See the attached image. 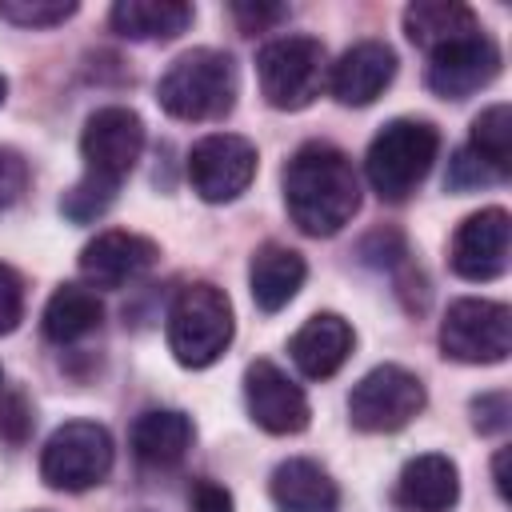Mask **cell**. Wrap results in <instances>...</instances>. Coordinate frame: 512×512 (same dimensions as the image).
<instances>
[{"instance_id": "obj_31", "label": "cell", "mask_w": 512, "mask_h": 512, "mask_svg": "<svg viewBox=\"0 0 512 512\" xmlns=\"http://www.w3.org/2000/svg\"><path fill=\"white\" fill-rule=\"evenodd\" d=\"M192 512H232V492L216 480H196L188 492Z\"/></svg>"}, {"instance_id": "obj_16", "label": "cell", "mask_w": 512, "mask_h": 512, "mask_svg": "<svg viewBox=\"0 0 512 512\" xmlns=\"http://www.w3.org/2000/svg\"><path fill=\"white\" fill-rule=\"evenodd\" d=\"M352 344H356V332H352V324L344 316L316 312L296 328V336L288 340V352H292V364L308 380H328L352 356Z\"/></svg>"}, {"instance_id": "obj_7", "label": "cell", "mask_w": 512, "mask_h": 512, "mask_svg": "<svg viewBox=\"0 0 512 512\" xmlns=\"http://www.w3.org/2000/svg\"><path fill=\"white\" fill-rule=\"evenodd\" d=\"M116 448L104 424L96 420H68L60 424L44 452H40V476L48 488L60 492H88L112 472Z\"/></svg>"}, {"instance_id": "obj_23", "label": "cell", "mask_w": 512, "mask_h": 512, "mask_svg": "<svg viewBox=\"0 0 512 512\" xmlns=\"http://www.w3.org/2000/svg\"><path fill=\"white\" fill-rule=\"evenodd\" d=\"M100 320H104V308H100V296L92 288H84V284H60L48 296V304H44L40 328H44V336L52 344L64 348V344H76L88 332H96Z\"/></svg>"}, {"instance_id": "obj_28", "label": "cell", "mask_w": 512, "mask_h": 512, "mask_svg": "<svg viewBox=\"0 0 512 512\" xmlns=\"http://www.w3.org/2000/svg\"><path fill=\"white\" fill-rule=\"evenodd\" d=\"M508 416H512V400L508 392H484L472 400V428L492 436V432H504L508 428Z\"/></svg>"}, {"instance_id": "obj_2", "label": "cell", "mask_w": 512, "mask_h": 512, "mask_svg": "<svg viewBox=\"0 0 512 512\" xmlns=\"http://www.w3.org/2000/svg\"><path fill=\"white\" fill-rule=\"evenodd\" d=\"M284 204L304 236H336L360 208V176L340 148L308 140L284 168Z\"/></svg>"}, {"instance_id": "obj_11", "label": "cell", "mask_w": 512, "mask_h": 512, "mask_svg": "<svg viewBox=\"0 0 512 512\" xmlns=\"http://www.w3.org/2000/svg\"><path fill=\"white\" fill-rule=\"evenodd\" d=\"M244 404H248V416L272 432V436H296L308 428V396L304 388L280 372L272 360H252L248 372H244Z\"/></svg>"}, {"instance_id": "obj_19", "label": "cell", "mask_w": 512, "mask_h": 512, "mask_svg": "<svg viewBox=\"0 0 512 512\" xmlns=\"http://www.w3.org/2000/svg\"><path fill=\"white\" fill-rule=\"evenodd\" d=\"M268 492L280 512H336V504H340L336 480L316 460H304V456L276 464Z\"/></svg>"}, {"instance_id": "obj_29", "label": "cell", "mask_w": 512, "mask_h": 512, "mask_svg": "<svg viewBox=\"0 0 512 512\" xmlns=\"http://www.w3.org/2000/svg\"><path fill=\"white\" fill-rule=\"evenodd\" d=\"M20 316H24V284L8 264H0V336L12 332Z\"/></svg>"}, {"instance_id": "obj_12", "label": "cell", "mask_w": 512, "mask_h": 512, "mask_svg": "<svg viewBox=\"0 0 512 512\" xmlns=\"http://www.w3.org/2000/svg\"><path fill=\"white\" fill-rule=\"evenodd\" d=\"M512 248V220L504 208H480L472 212L456 232L448 248V264L460 280H496L508 268Z\"/></svg>"}, {"instance_id": "obj_8", "label": "cell", "mask_w": 512, "mask_h": 512, "mask_svg": "<svg viewBox=\"0 0 512 512\" xmlns=\"http://www.w3.org/2000/svg\"><path fill=\"white\" fill-rule=\"evenodd\" d=\"M440 348L460 364H500L512 352V312L500 300L464 296L440 320Z\"/></svg>"}, {"instance_id": "obj_9", "label": "cell", "mask_w": 512, "mask_h": 512, "mask_svg": "<svg viewBox=\"0 0 512 512\" xmlns=\"http://www.w3.org/2000/svg\"><path fill=\"white\" fill-rule=\"evenodd\" d=\"M424 384L400 364H380L348 396V416L360 432H400L424 412Z\"/></svg>"}, {"instance_id": "obj_24", "label": "cell", "mask_w": 512, "mask_h": 512, "mask_svg": "<svg viewBox=\"0 0 512 512\" xmlns=\"http://www.w3.org/2000/svg\"><path fill=\"white\" fill-rule=\"evenodd\" d=\"M468 152H476L484 164H492L500 176L512 172V108L508 104H492L472 120V136H468Z\"/></svg>"}, {"instance_id": "obj_21", "label": "cell", "mask_w": 512, "mask_h": 512, "mask_svg": "<svg viewBox=\"0 0 512 512\" xmlns=\"http://www.w3.org/2000/svg\"><path fill=\"white\" fill-rule=\"evenodd\" d=\"M196 8L184 0H120L108 20L124 40H176L188 32Z\"/></svg>"}, {"instance_id": "obj_33", "label": "cell", "mask_w": 512, "mask_h": 512, "mask_svg": "<svg viewBox=\"0 0 512 512\" xmlns=\"http://www.w3.org/2000/svg\"><path fill=\"white\" fill-rule=\"evenodd\" d=\"M4 96H8V80L0 76V104H4Z\"/></svg>"}, {"instance_id": "obj_18", "label": "cell", "mask_w": 512, "mask_h": 512, "mask_svg": "<svg viewBox=\"0 0 512 512\" xmlns=\"http://www.w3.org/2000/svg\"><path fill=\"white\" fill-rule=\"evenodd\" d=\"M308 276V264L300 252H292L288 244H260L252 252V264H248V288H252V300L260 312H280L284 304H292V296L300 292Z\"/></svg>"}, {"instance_id": "obj_10", "label": "cell", "mask_w": 512, "mask_h": 512, "mask_svg": "<svg viewBox=\"0 0 512 512\" xmlns=\"http://www.w3.org/2000/svg\"><path fill=\"white\" fill-rule=\"evenodd\" d=\"M256 144L236 136V132H208L192 144L188 152V180L192 192L208 204H228L236 200L252 176H256Z\"/></svg>"}, {"instance_id": "obj_1", "label": "cell", "mask_w": 512, "mask_h": 512, "mask_svg": "<svg viewBox=\"0 0 512 512\" xmlns=\"http://www.w3.org/2000/svg\"><path fill=\"white\" fill-rule=\"evenodd\" d=\"M140 152H144V120L124 104L96 108L80 136L84 176L72 184V192H64L60 212L76 224L104 216L108 204L116 200V188L136 168Z\"/></svg>"}, {"instance_id": "obj_6", "label": "cell", "mask_w": 512, "mask_h": 512, "mask_svg": "<svg viewBox=\"0 0 512 512\" xmlns=\"http://www.w3.org/2000/svg\"><path fill=\"white\" fill-rule=\"evenodd\" d=\"M256 76L272 108L300 112L328 84V52L316 36H276L256 52Z\"/></svg>"}, {"instance_id": "obj_17", "label": "cell", "mask_w": 512, "mask_h": 512, "mask_svg": "<svg viewBox=\"0 0 512 512\" xmlns=\"http://www.w3.org/2000/svg\"><path fill=\"white\" fill-rule=\"evenodd\" d=\"M456 496H460V472L440 452H424L408 460L396 480V504L404 512H448Z\"/></svg>"}, {"instance_id": "obj_22", "label": "cell", "mask_w": 512, "mask_h": 512, "mask_svg": "<svg viewBox=\"0 0 512 512\" xmlns=\"http://www.w3.org/2000/svg\"><path fill=\"white\" fill-rule=\"evenodd\" d=\"M404 32L416 48L436 52L460 36L480 32V20L468 4H456V0H416L404 8Z\"/></svg>"}, {"instance_id": "obj_3", "label": "cell", "mask_w": 512, "mask_h": 512, "mask_svg": "<svg viewBox=\"0 0 512 512\" xmlns=\"http://www.w3.org/2000/svg\"><path fill=\"white\" fill-rule=\"evenodd\" d=\"M240 92L236 60L220 48H192L168 64L156 84V100L176 120H220Z\"/></svg>"}, {"instance_id": "obj_13", "label": "cell", "mask_w": 512, "mask_h": 512, "mask_svg": "<svg viewBox=\"0 0 512 512\" xmlns=\"http://www.w3.org/2000/svg\"><path fill=\"white\" fill-rule=\"evenodd\" d=\"M500 72V48L492 36L472 32L436 52H428V88L444 100H464L488 88Z\"/></svg>"}, {"instance_id": "obj_27", "label": "cell", "mask_w": 512, "mask_h": 512, "mask_svg": "<svg viewBox=\"0 0 512 512\" xmlns=\"http://www.w3.org/2000/svg\"><path fill=\"white\" fill-rule=\"evenodd\" d=\"M28 180H32L28 160H24L16 148H0V216L24 200Z\"/></svg>"}, {"instance_id": "obj_14", "label": "cell", "mask_w": 512, "mask_h": 512, "mask_svg": "<svg viewBox=\"0 0 512 512\" xmlns=\"http://www.w3.org/2000/svg\"><path fill=\"white\" fill-rule=\"evenodd\" d=\"M156 260H160V248L148 236L108 228L84 244L80 276L88 280V288H124V284L140 280Z\"/></svg>"}, {"instance_id": "obj_4", "label": "cell", "mask_w": 512, "mask_h": 512, "mask_svg": "<svg viewBox=\"0 0 512 512\" xmlns=\"http://www.w3.org/2000/svg\"><path fill=\"white\" fill-rule=\"evenodd\" d=\"M232 304L228 296L208 284H184L172 304H168V348L176 356V364L184 368H208L224 356V348L232 344Z\"/></svg>"}, {"instance_id": "obj_25", "label": "cell", "mask_w": 512, "mask_h": 512, "mask_svg": "<svg viewBox=\"0 0 512 512\" xmlns=\"http://www.w3.org/2000/svg\"><path fill=\"white\" fill-rule=\"evenodd\" d=\"M0 16L16 28H56L76 16L72 0H0Z\"/></svg>"}, {"instance_id": "obj_32", "label": "cell", "mask_w": 512, "mask_h": 512, "mask_svg": "<svg viewBox=\"0 0 512 512\" xmlns=\"http://www.w3.org/2000/svg\"><path fill=\"white\" fill-rule=\"evenodd\" d=\"M504 464H508V448H500L496 460H492V476H496V492H500V500H508V476H504Z\"/></svg>"}, {"instance_id": "obj_20", "label": "cell", "mask_w": 512, "mask_h": 512, "mask_svg": "<svg viewBox=\"0 0 512 512\" xmlns=\"http://www.w3.org/2000/svg\"><path fill=\"white\" fill-rule=\"evenodd\" d=\"M192 420L176 408H152L132 424V452L148 468H172L192 448Z\"/></svg>"}, {"instance_id": "obj_15", "label": "cell", "mask_w": 512, "mask_h": 512, "mask_svg": "<svg viewBox=\"0 0 512 512\" xmlns=\"http://www.w3.org/2000/svg\"><path fill=\"white\" fill-rule=\"evenodd\" d=\"M392 76H396V52L384 40H360L328 68V88L340 104L364 108L392 84Z\"/></svg>"}, {"instance_id": "obj_26", "label": "cell", "mask_w": 512, "mask_h": 512, "mask_svg": "<svg viewBox=\"0 0 512 512\" xmlns=\"http://www.w3.org/2000/svg\"><path fill=\"white\" fill-rule=\"evenodd\" d=\"M496 180H504V176L468 148H460L448 164V188L452 192H472V188H484V184H496Z\"/></svg>"}, {"instance_id": "obj_5", "label": "cell", "mask_w": 512, "mask_h": 512, "mask_svg": "<svg viewBox=\"0 0 512 512\" xmlns=\"http://www.w3.org/2000/svg\"><path fill=\"white\" fill-rule=\"evenodd\" d=\"M440 152V132L428 120H388L364 156L368 184L380 200H408L420 180L432 172V160Z\"/></svg>"}, {"instance_id": "obj_30", "label": "cell", "mask_w": 512, "mask_h": 512, "mask_svg": "<svg viewBox=\"0 0 512 512\" xmlns=\"http://www.w3.org/2000/svg\"><path fill=\"white\" fill-rule=\"evenodd\" d=\"M232 16L240 20L244 32H264L272 24H280L288 16L284 4H232Z\"/></svg>"}]
</instances>
